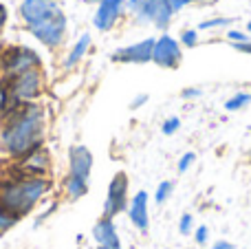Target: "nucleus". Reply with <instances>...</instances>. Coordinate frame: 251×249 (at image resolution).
Returning a JSON list of instances; mask_svg holds the SVG:
<instances>
[{
    "label": "nucleus",
    "instance_id": "obj_17",
    "mask_svg": "<svg viewBox=\"0 0 251 249\" xmlns=\"http://www.w3.org/2000/svg\"><path fill=\"white\" fill-rule=\"evenodd\" d=\"M88 42H91L88 35H82V38L77 40V44H75L73 51H71L69 57H66V66H73V64H77V62L82 60V55L86 53V49H88Z\"/></svg>",
    "mask_w": 251,
    "mask_h": 249
},
{
    "label": "nucleus",
    "instance_id": "obj_24",
    "mask_svg": "<svg viewBox=\"0 0 251 249\" xmlns=\"http://www.w3.org/2000/svg\"><path fill=\"white\" fill-rule=\"evenodd\" d=\"M221 25H231L229 18H214V20H205L201 25V29H212V26H221Z\"/></svg>",
    "mask_w": 251,
    "mask_h": 249
},
{
    "label": "nucleus",
    "instance_id": "obj_31",
    "mask_svg": "<svg viewBox=\"0 0 251 249\" xmlns=\"http://www.w3.org/2000/svg\"><path fill=\"white\" fill-rule=\"evenodd\" d=\"M199 95H201L199 88H187V91H183V97H185V100H192V97H199Z\"/></svg>",
    "mask_w": 251,
    "mask_h": 249
},
{
    "label": "nucleus",
    "instance_id": "obj_1",
    "mask_svg": "<svg viewBox=\"0 0 251 249\" xmlns=\"http://www.w3.org/2000/svg\"><path fill=\"white\" fill-rule=\"evenodd\" d=\"M44 110L38 104H22L7 110V122L0 132V144L13 157H25L42 146Z\"/></svg>",
    "mask_w": 251,
    "mask_h": 249
},
{
    "label": "nucleus",
    "instance_id": "obj_34",
    "mask_svg": "<svg viewBox=\"0 0 251 249\" xmlns=\"http://www.w3.org/2000/svg\"><path fill=\"white\" fill-rule=\"evenodd\" d=\"M247 29H249V33H251V22H249V25H247Z\"/></svg>",
    "mask_w": 251,
    "mask_h": 249
},
{
    "label": "nucleus",
    "instance_id": "obj_35",
    "mask_svg": "<svg viewBox=\"0 0 251 249\" xmlns=\"http://www.w3.org/2000/svg\"><path fill=\"white\" fill-rule=\"evenodd\" d=\"M95 249H106V247H95Z\"/></svg>",
    "mask_w": 251,
    "mask_h": 249
},
{
    "label": "nucleus",
    "instance_id": "obj_30",
    "mask_svg": "<svg viewBox=\"0 0 251 249\" xmlns=\"http://www.w3.org/2000/svg\"><path fill=\"white\" fill-rule=\"evenodd\" d=\"M148 101V95H137L132 100V108H139V106H143Z\"/></svg>",
    "mask_w": 251,
    "mask_h": 249
},
{
    "label": "nucleus",
    "instance_id": "obj_10",
    "mask_svg": "<svg viewBox=\"0 0 251 249\" xmlns=\"http://www.w3.org/2000/svg\"><path fill=\"white\" fill-rule=\"evenodd\" d=\"M29 29L40 42L53 47V44H60L62 38H64L66 20H64V16H57V18H53V20H47V22H40V25L29 26Z\"/></svg>",
    "mask_w": 251,
    "mask_h": 249
},
{
    "label": "nucleus",
    "instance_id": "obj_4",
    "mask_svg": "<svg viewBox=\"0 0 251 249\" xmlns=\"http://www.w3.org/2000/svg\"><path fill=\"white\" fill-rule=\"evenodd\" d=\"M130 9L137 13L139 20L154 22L156 26H165L174 13L170 0H130Z\"/></svg>",
    "mask_w": 251,
    "mask_h": 249
},
{
    "label": "nucleus",
    "instance_id": "obj_13",
    "mask_svg": "<svg viewBox=\"0 0 251 249\" xmlns=\"http://www.w3.org/2000/svg\"><path fill=\"white\" fill-rule=\"evenodd\" d=\"M124 9V0H101L100 9L95 13V26L100 31H106L117 22L119 13Z\"/></svg>",
    "mask_w": 251,
    "mask_h": 249
},
{
    "label": "nucleus",
    "instance_id": "obj_2",
    "mask_svg": "<svg viewBox=\"0 0 251 249\" xmlns=\"http://www.w3.org/2000/svg\"><path fill=\"white\" fill-rule=\"evenodd\" d=\"M47 192L49 181L44 176H22V179L9 181L0 188V210H4L18 221L20 216L29 214Z\"/></svg>",
    "mask_w": 251,
    "mask_h": 249
},
{
    "label": "nucleus",
    "instance_id": "obj_9",
    "mask_svg": "<svg viewBox=\"0 0 251 249\" xmlns=\"http://www.w3.org/2000/svg\"><path fill=\"white\" fill-rule=\"evenodd\" d=\"M152 49H154V40L148 38L141 42H134L130 47H122L113 53L115 62H128V64H143V62L152 60Z\"/></svg>",
    "mask_w": 251,
    "mask_h": 249
},
{
    "label": "nucleus",
    "instance_id": "obj_3",
    "mask_svg": "<svg viewBox=\"0 0 251 249\" xmlns=\"http://www.w3.org/2000/svg\"><path fill=\"white\" fill-rule=\"evenodd\" d=\"M40 88H42V77H40L38 71H29V73L16 75L9 84L7 93H4V110H11L16 106L29 104L31 100L40 95Z\"/></svg>",
    "mask_w": 251,
    "mask_h": 249
},
{
    "label": "nucleus",
    "instance_id": "obj_19",
    "mask_svg": "<svg viewBox=\"0 0 251 249\" xmlns=\"http://www.w3.org/2000/svg\"><path fill=\"white\" fill-rule=\"evenodd\" d=\"M170 192H172V181H161L159 188H156V192H154V201L159 203V205L165 203L168 197H170Z\"/></svg>",
    "mask_w": 251,
    "mask_h": 249
},
{
    "label": "nucleus",
    "instance_id": "obj_12",
    "mask_svg": "<svg viewBox=\"0 0 251 249\" xmlns=\"http://www.w3.org/2000/svg\"><path fill=\"white\" fill-rule=\"evenodd\" d=\"M93 238H95V243L100 247L122 249V238H119L117 227H115V221L113 219H106V216H101V219L95 223V227H93Z\"/></svg>",
    "mask_w": 251,
    "mask_h": 249
},
{
    "label": "nucleus",
    "instance_id": "obj_15",
    "mask_svg": "<svg viewBox=\"0 0 251 249\" xmlns=\"http://www.w3.org/2000/svg\"><path fill=\"white\" fill-rule=\"evenodd\" d=\"M47 168H49V154L42 148L22 157V170L26 172V176H42L47 172Z\"/></svg>",
    "mask_w": 251,
    "mask_h": 249
},
{
    "label": "nucleus",
    "instance_id": "obj_11",
    "mask_svg": "<svg viewBox=\"0 0 251 249\" xmlns=\"http://www.w3.org/2000/svg\"><path fill=\"white\" fill-rule=\"evenodd\" d=\"M69 166H71V174L75 179H82L88 181L93 170V154L86 146H73L69 152Z\"/></svg>",
    "mask_w": 251,
    "mask_h": 249
},
{
    "label": "nucleus",
    "instance_id": "obj_22",
    "mask_svg": "<svg viewBox=\"0 0 251 249\" xmlns=\"http://www.w3.org/2000/svg\"><path fill=\"white\" fill-rule=\"evenodd\" d=\"M194 159H196L194 152H185V154H183L181 161H178V172H187V170H190V166L194 163Z\"/></svg>",
    "mask_w": 251,
    "mask_h": 249
},
{
    "label": "nucleus",
    "instance_id": "obj_8",
    "mask_svg": "<svg viewBox=\"0 0 251 249\" xmlns=\"http://www.w3.org/2000/svg\"><path fill=\"white\" fill-rule=\"evenodd\" d=\"M152 60L163 69H174L181 64V47L174 38L163 35L161 40H154V49H152Z\"/></svg>",
    "mask_w": 251,
    "mask_h": 249
},
{
    "label": "nucleus",
    "instance_id": "obj_33",
    "mask_svg": "<svg viewBox=\"0 0 251 249\" xmlns=\"http://www.w3.org/2000/svg\"><path fill=\"white\" fill-rule=\"evenodd\" d=\"M4 18H7V11H4V7H0V29L4 26Z\"/></svg>",
    "mask_w": 251,
    "mask_h": 249
},
{
    "label": "nucleus",
    "instance_id": "obj_20",
    "mask_svg": "<svg viewBox=\"0 0 251 249\" xmlns=\"http://www.w3.org/2000/svg\"><path fill=\"white\" fill-rule=\"evenodd\" d=\"M181 128V119L178 117H170V119H165V124H163V135H174V132Z\"/></svg>",
    "mask_w": 251,
    "mask_h": 249
},
{
    "label": "nucleus",
    "instance_id": "obj_5",
    "mask_svg": "<svg viewBox=\"0 0 251 249\" xmlns=\"http://www.w3.org/2000/svg\"><path fill=\"white\" fill-rule=\"evenodd\" d=\"M126 205H128V176H126V172H117L113 176V181L108 183L104 216L106 219H115L117 214L126 212Z\"/></svg>",
    "mask_w": 251,
    "mask_h": 249
},
{
    "label": "nucleus",
    "instance_id": "obj_14",
    "mask_svg": "<svg viewBox=\"0 0 251 249\" xmlns=\"http://www.w3.org/2000/svg\"><path fill=\"white\" fill-rule=\"evenodd\" d=\"M128 216L132 221V225L141 232H146L148 225H150V219H148V194L146 192H137L134 199L130 201L128 207Z\"/></svg>",
    "mask_w": 251,
    "mask_h": 249
},
{
    "label": "nucleus",
    "instance_id": "obj_29",
    "mask_svg": "<svg viewBox=\"0 0 251 249\" xmlns=\"http://www.w3.org/2000/svg\"><path fill=\"white\" fill-rule=\"evenodd\" d=\"M212 249H236V245H231V243H227V241H216Z\"/></svg>",
    "mask_w": 251,
    "mask_h": 249
},
{
    "label": "nucleus",
    "instance_id": "obj_28",
    "mask_svg": "<svg viewBox=\"0 0 251 249\" xmlns=\"http://www.w3.org/2000/svg\"><path fill=\"white\" fill-rule=\"evenodd\" d=\"M190 2H194V0H170V7H172V11H178V9H183Z\"/></svg>",
    "mask_w": 251,
    "mask_h": 249
},
{
    "label": "nucleus",
    "instance_id": "obj_7",
    "mask_svg": "<svg viewBox=\"0 0 251 249\" xmlns=\"http://www.w3.org/2000/svg\"><path fill=\"white\" fill-rule=\"evenodd\" d=\"M20 11H22V18L29 22V26L62 16V11H60L55 0H25Z\"/></svg>",
    "mask_w": 251,
    "mask_h": 249
},
{
    "label": "nucleus",
    "instance_id": "obj_6",
    "mask_svg": "<svg viewBox=\"0 0 251 249\" xmlns=\"http://www.w3.org/2000/svg\"><path fill=\"white\" fill-rule=\"evenodd\" d=\"M2 64H4V69H7V73H11L13 77H16V75L35 71V66L40 64V57L26 47H13L4 53Z\"/></svg>",
    "mask_w": 251,
    "mask_h": 249
},
{
    "label": "nucleus",
    "instance_id": "obj_16",
    "mask_svg": "<svg viewBox=\"0 0 251 249\" xmlns=\"http://www.w3.org/2000/svg\"><path fill=\"white\" fill-rule=\"evenodd\" d=\"M86 192H88V181L75 179V176L66 179V194H69L71 199H82Z\"/></svg>",
    "mask_w": 251,
    "mask_h": 249
},
{
    "label": "nucleus",
    "instance_id": "obj_25",
    "mask_svg": "<svg viewBox=\"0 0 251 249\" xmlns=\"http://www.w3.org/2000/svg\"><path fill=\"white\" fill-rule=\"evenodd\" d=\"M194 238H196V243H199V245H205V243H207V238H209V229L205 227V225H201V227L194 232Z\"/></svg>",
    "mask_w": 251,
    "mask_h": 249
},
{
    "label": "nucleus",
    "instance_id": "obj_23",
    "mask_svg": "<svg viewBox=\"0 0 251 249\" xmlns=\"http://www.w3.org/2000/svg\"><path fill=\"white\" fill-rule=\"evenodd\" d=\"M192 214H183L181 221H178V229H181V234H190L192 232Z\"/></svg>",
    "mask_w": 251,
    "mask_h": 249
},
{
    "label": "nucleus",
    "instance_id": "obj_32",
    "mask_svg": "<svg viewBox=\"0 0 251 249\" xmlns=\"http://www.w3.org/2000/svg\"><path fill=\"white\" fill-rule=\"evenodd\" d=\"M238 51H243V53H251V42L247 40V42H240V44H234Z\"/></svg>",
    "mask_w": 251,
    "mask_h": 249
},
{
    "label": "nucleus",
    "instance_id": "obj_26",
    "mask_svg": "<svg viewBox=\"0 0 251 249\" xmlns=\"http://www.w3.org/2000/svg\"><path fill=\"white\" fill-rule=\"evenodd\" d=\"M183 42H185L187 47H194L196 44V31H185V33H183Z\"/></svg>",
    "mask_w": 251,
    "mask_h": 249
},
{
    "label": "nucleus",
    "instance_id": "obj_18",
    "mask_svg": "<svg viewBox=\"0 0 251 249\" xmlns=\"http://www.w3.org/2000/svg\"><path fill=\"white\" fill-rule=\"evenodd\" d=\"M247 104H251V95H249V93H236L231 100L225 101V108L227 110H240L243 106H247Z\"/></svg>",
    "mask_w": 251,
    "mask_h": 249
},
{
    "label": "nucleus",
    "instance_id": "obj_27",
    "mask_svg": "<svg viewBox=\"0 0 251 249\" xmlns=\"http://www.w3.org/2000/svg\"><path fill=\"white\" fill-rule=\"evenodd\" d=\"M229 40H234V44H240V42H247V35L240 33V31H229Z\"/></svg>",
    "mask_w": 251,
    "mask_h": 249
},
{
    "label": "nucleus",
    "instance_id": "obj_21",
    "mask_svg": "<svg viewBox=\"0 0 251 249\" xmlns=\"http://www.w3.org/2000/svg\"><path fill=\"white\" fill-rule=\"evenodd\" d=\"M13 223H16V219H13V216H9L4 210H0V234H4L7 229H11Z\"/></svg>",
    "mask_w": 251,
    "mask_h": 249
}]
</instances>
